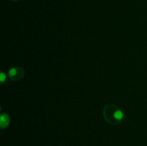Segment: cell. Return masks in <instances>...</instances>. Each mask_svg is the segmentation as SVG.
<instances>
[{
    "mask_svg": "<svg viewBox=\"0 0 147 146\" xmlns=\"http://www.w3.org/2000/svg\"><path fill=\"white\" fill-rule=\"evenodd\" d=\"M0 121H1V125H7L8 123V119H7V116L5 115H1V118H0Z\"/></svg>",
    "mask_w": 147,
    "mask_h": 146,
    "instance_id": "6da1fadb",
    "label": "cell"
},
{
    "mask_svg": "<svg viewBox=\"0 0 147 146\" xmlns=\"http://www.w3.org/2000/svg\"><path fill=\"white\" fill-rule=\"evenodd\" d=\"M114 117L117 120H121L123 118V113L121 111H116L114 114Z\"/></svg>",
    "mask_w": 147,
    "mask_h": 146,
    "instance_id": "7a4b0ae2",
    "label": "cell"
},
{
    "mask_svg": "<svg viewBox=\"0 0 147 146\" xmlns=\"http://www.w3.org/2000/svg\"><path fill=\"white\" fill-rule=\"evenodd\" d=\"M5 79H6L5 74H4V73L1 72V74H0V80H1V82H4V80H5Z\"/></svg>",
    "mask_w": 147,
    "mask_h": 146,
    "instance_id": "3957f363",
    "label": "cell"
},
{
    "mask_svg": "<svg viewBox=\"0 0 147 146\" xmlns=\"http://www.w3.org/2000/svg\"><path fill=\"white\" fill-rule=\"evenodd\" d=\"M16 74V70L15 69H11L9 70V74L11 76H14Z\"/></svg>",
    "mask_w": 147,
    "mask_h": 146,
    "instance_id": "277c9868",
    "label": "cell"
}]
</instances>
